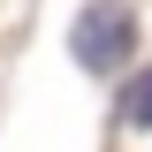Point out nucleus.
Wrapping results in <instances>:
<instances>
[{"instance_id":"1","label":"nucleus","mask_w":152,"mask_h":152,"mask_svg":"<svg viewBox=\"0 0 152 152\" xmlns=\"http://www.w3.org/2000/svg\"><path fill=\"white\" fill-rule=\"evenodd\" d=\"M129 38H137V15L129 8H122V0H91V8H84V15H76V61H84V69L91 76H107V69H122V61H129Z\"/></svg>"},{"instance_id":"2","label":"nucleus","mask_w":152,"mask_h":152,"mask_svg":"<svg viewBox=\"0 0 152 152\" xmlns=\"http://www.w3.org/2000/svg\"><path fill=\"white\" fill-rule=\"evenodd\" d=\"M122 114H129L137 129H152V69H145V76L129 84V99H122Z\"/></svg>"}]
</instances>
